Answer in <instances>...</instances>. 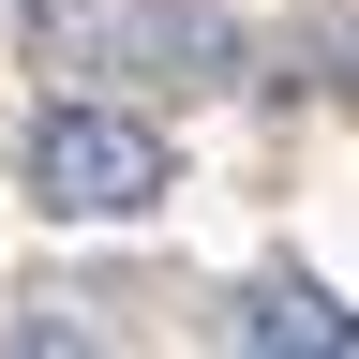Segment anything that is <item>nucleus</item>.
I'll use <instances>...</instances> for the list:
<instances>
[{
    "mask_svg": "<svg viewBox=\"0 0 359 359\" xmlns=\"http://www.w3.org/2000/svg\"><path fill=\"white\" fill-rule=\"evenodd\" d=\"M165 180H180V150H165L135 105H45V120H30V195L75 210V224H135V210H165Z\"/></svg>",
    "mask_w": 359,
    "mask_h": 359,
    "instance_id": "nucleus-1",
    "label": "nucleus"
},
{
    "mask_svg": "<svg viewBox=\"0 0 359 359\" xmlns=\"http://www.w3.org/2000/svg\"><path fill=\"white\" fill-rule=\"evenodd\" d=\"M240 344L255 359H359V314L314 285V269H255L240 285Z\"/></svg>",
    "mask_w": 359,
    "mask_h": 359,
    "instance_id": "nucleus-2",
    "label": "nucleus"
},
{
    "mask_svg": "<svg viewBox=\"0 0 359 359\" xmlns=\"http://www.w3.org/2000/svg\"><path fill=\"white\" fill-rule=\"evenodd\" d=\"M15 359H105V330H90V314H30V344Z\"/></svg>",
    "mask_w": 359,
    "mask_h": 359,
    "instance_id": "nucleus-3",
    "label": "nucleus"
}]
</instances>
